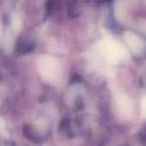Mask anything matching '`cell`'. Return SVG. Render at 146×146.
<instances>
[]
</instances>
